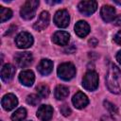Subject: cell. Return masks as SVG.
Wrapping results in <instances>:
<instances>
[{"instance_id": "30bf717a", "label": "cell", "mask_w": 121, "mask_h": 121, "mask_svg": "<svg viewBox=\"0 0 121 121\" xmlns=\"http://www.w3.org/2000/svg\"><path fill=\"white\" fill-rule=\"evenodd\" d=\"M53 116V108L49 105H42L37 111V117L41 121H49Z\"/></svg>"}, {"instance_id": "484cf974", "label": "cell", "mask_w": 121, "mask_h": 121, "mask_svg": "<svg viewBox=\"0 0 121 121\" xmlns=\"http://www.w3.org/2000/svg\"><path fill=\"white\" fill-rule=\"evenodd\" d=\"M114 42H115L117 44L121 45V30H120L119 32H117V34L114 36Z\"/></svg>"}, {"instance_id": "7c38bea8", "label": "cell", "mask_w": 121, "mask_h": 121, "mask_svg": "<svg viewBox=\"0 0 121 121\" xmlns=\"http://www.w3.org/2000/svg\"><path fill=\"white\" fill-rule=\"evenodd\" d=\"M72 102H73L74 106L77 109H83L88 105L89 99H88V97H87V95L85 94H83L82 92H78L73 96Z\"/></svg>"}, {"instance_id": "4316f807", "label": "cell", "mask_w": 121, "mask_h": 121, "mask_svg": "<svg viewBox=\"0 0 121 121\" xmlns=\"http://www.w3.org/2000/svg\"><path fill=\"white\" fill-rule=\"evenodd\" d=\"M89 44H90V46H93V47H95V46H96L97 45V43H98V41L95 39V38H91L90 40H89Z\"/></svg>"}, {"instance_id": "f546056e", "label": "cell", "mask_w": 121, "mask_h": 121, "mask_svg": "<svg viewBox=\"0 0 121 121\" xmlns=\"http://www.w3.org/2000/svg\"><path fill=\"white\" fill-rule=\"evenodd\" d=\"M101 121H115V119L110 115H103L101 117Z\"/></svg>"}, {"instance_id": "e0dca14e", "label": "cell", "mask_w": 121, "mask_h": 121, "mask_svg": "<svg viewBox=\"0 0 121 121\" xmlns=\"http://www.w3.org/2000/svg\"><path fill=\"white\" fill-rule=\"evenodd\" d=\"M15 67L10 64V63H7L2 67L1 70V78L3 79V81L8 82L10 79H12L14 74H15Z\"/></svg>"}, {"instance_id": "7a4b0ae2", "label": "cell", "mask_w": 121, "mask_h": 121, "mask_svg": "<svg viewBox=\"0 0 121 121\" xmlns=\"http://www.w3.org/2000/svg\"><path fill=\"white\" fill-rule=\"evenodd\" d=\"M39 6V1L37 0H27L21 8L20 14L26 20H30L35 16L37 8Z\"/></svg>"}, {"instance_id": "d6986e66", "label": "cell", "mask_w": 121, "mask_h": 121, "mask_svg": "<svg viewBox=\"0 0 121 121\" xmlns=\"http://www.w3.org/2000/svg\"><path fill=\"white\" fill-rule=\"evenodd\" d=\"M54 95H55V97L57 99H59V100L64 99L69 95V89L66 86H64V85H58L55 88Z\"/></svg>"}, {"instance_id": "ba28073f", "label": "cell", "mask_w": 121, "mask_h": 121, "mask_svg": "<svg viewBox=\"0 0 121 121\" xmlns=\"http://www.w3.org/2000/svg\"><path fill=\"white\" fill-rule=\"evenodd\" d=\"M14 59H15L16 64L19 67L25 68L32 62L33 57H32V54L30 52H18L15 55Z\"/></svg>"}, {"instance_id": "2e32d148", "label": "cell", "mask_w": 121, "mask_h": 121, "mask_svg": "<svg viewBox=\"0 0 121 121\" xmlns=\"http://www.w3.org/2000/svg\"><path fill=\"white\" fill-rule=\"evenodd\" d=\"M53 62L48 59H43L37 66V70L43 76H47L52 72Z\"/></svg>"}, {"instance_id": "3957f363", "label": "cell", "mask_w": 121, "mask_h": 121, "mask_svg": "<svg viewBox=\"0 0 121 121\" xmlns=\"http://www.w3.org/2000/svg\"><path fill=\"white\" fill-rule=\"evenodd\" d=\"M58 76L63 80H70L76 76V68L71 62H63L59 65L57 70Z\"/></svg>"}, {"instance_id": "5bb4252c", "label": "cell", "mask_w": 121, "mask_h": 121, "mask_svg": "<svg viewBox=\"0 0 121 121\" xmlns=\"http://www.w3.org/2000/svg\"><path fill=\"white\" fill-rule=\"evenodd\" d=\"M100 15H101L104 22H106V23L112 22V21H113V19L115 17V9L112 6L104 5L101 8Z\"/></svg>"}, {"instance_id": "836d02e7", "label": "cell", "mask_w": 121, "mask_h": 121, "mask_svg": "<svg viewBox=\"0 0 121 121\" xmlns=\"http://www.w3.org/2000/svg\"><path fill=\"white\" fill-rule=\"evenodd\" d=\"M114 3L118 4V5H121V1H117V0H114Z\"/></svg>"}, {"instance_id": "cb8c5ba5", "label": "cell", "mask_w": 121, "mask_h": 121, "mask_svg": "<svg viewBox=\"0 0 121 121\" xmlns=\"http://www.w3.org/2000/svg\"><path fill=\"white\" fill-rule=\"evenodd\" d=\"M104 106L105 108L111 112V113H118V109L115 105H113L112 103H111L110 101H104Z\"/></svg>"}, {"instance_id": "9c48e42d", "label": "cell", "mask_w": 121, "mask_h": 121, "mask_svg": "<svg viewBox=\"0 0 121 121\" xmlns=\"http://www.w3.org/2000/svg\"><path fill=\"white\" fill-rule=\"evenodd\" d=\"M1 104H2V107L6 111H11L17 106L18 100L13 94H7L3 96L1 100Z\"/></svg>"}, {"instance_id": "52a82bcc", "label": "cell", "mask_w": 121, "mask_h": 121, "mask_svg": "<svg viewBox=\"0 0 121 121\" xmlns=\"http://www.w3.org/2000/svg\"><path fill=\"white\" fill-rule=\"evenodd\" d=\"M78 8V10L82 14L89 16L96 10L97 3H96V1H93V0H91V1H81V2H79Z\"/></svg>"}, {"instance_id": "4fadbf2b", "label": "cell", "mask_w": 121, "mask_h": 121, "mask_svg": "<svg viewBox=\"0 0 121 121\" xmlns=\"http://www.w3.org/2000/svg\"><path fill=\"white\" fill-rule=\"evenodd\" d=\"M19 80H20V82L23 85L27 86V87H30L34 83V80H35L34 73L31 70H25V71H23V72L20 73V75H19Z\"/></svg>"}, {"instance_id": "f1b7e54d", "label": "cell", "mask_w": 121, "mask_h": 121, "mask_svg": "<svg viewBox=\"0 0 121 121\" xmlns=\"http://www.w3.org/2000/svg\"><path fill=\"white\" fill-rule=\"evenodd\" d=\"M75 51H76V46H75L74 44L69 45V46L65 49V52H66V53H70V54H71V53H74Z\"/></svg>"}, {"instance_id": "ac0fdd59", "label": "cell", "mask_w": 121, "mask_h": 121, "mask_svg": "<svg viewBox=\"0 0 121 121\" xmlns=\"http://www.w3.org/2000/svg\"><path fill=\"white\" fill-rule=\"evenodd\" d=\"M75 32L80 38L86 37L90 32V26L85 21H78L75 25Z\"/></svg>"}, {"instance_id": "8fae6325", "label": "cell", "mask_w": 121, "mask_h": 121, "mask_svg": "<svg viewBox=\"0 0 121 121\" xmlns=\"http://www.w3.org/2000/svg\"><path fill=\"white\" fill-rule=\"evenodd\" d=\"M49 21H50V15H49V13L47 11H43L40 14L37 22L34 24L33 27L37 31H42V30H43L48 26Z\"/></svg>"}, {"instance_id": "9a60e30c", "label": "cell", "mask_w": 121, "mask_h": 121, "mask_svg": "<svg viewBox=\"0 0 121 121\" xmlns=\"http://www.w3.org/2000/svg\"><path fill=\"white\" fill-rule=\"evenodd\" d=\"M69 39L70 35L66 31H57L52 37L53 43L58 45H67L69 43Z\"/></svg>"}, {"instance_id": "277c9868", "label": "cell", "mask_w": 121, "mask_h": 121, "mask_svg": "<svg viewBox=\"0 0 121 121\" xmlns=\"http://www.w3.org/2000/svg\"><path fill=\"white\" fill-rule=\"evenodd\" d=\"M82 86L88 91H95L98 87V75L95 71H89L82 79Z\"/></svg>"}, {"instance_id": "603a6c76", "label": "cell", "mask_w": 121, "mask_h": 121, "mask_svg": "<svg viewBox=\"0 0 121 121\" xmlns=\"http://www.w3.org/2000/svg\"><path fill=\"white\" fill-rule=\"evenodd\" d=\"M40 100H41L40 95H35V94L29 95H27V97H26V102H27V104H29V105H31V106H36V105H38L39 102H40Z\"/></svg>"}, {"instance_id": "5b68a950", "label": "cell", "mask_w": 121, "mask_h": 121, "mask_svg": "<svg viewBox=\"0 0 121 121\" xmlns=\"http://www.w3.org/2000/svg\"><path fill=\"white\" fill-rule=\"evenodd\" d=\"M15 43L19 48L26 49L33 44V37L30 33L23 31L20 32L15 38Z\"/></svg>"}, {"instance_id": "6da1fadb", "label": "cell", "mask_w": 121, "mask_h": 121, "mask_svg": "<svg viewBox=\"0 0 121 121\" xmlns=\"http://www.w3.org/2000/svg\"><path fill=\"white\" fill-rule=\"evenodd\" d=\"M106 84L110 92L121 94V70L115 64H112L108 70Z\"/></svg>"}, {"instance_id": "1f68e13d", "label": "cell", "mask_w": 121, "mask_h": 121, "mask_svg": "<svg viewBox=\"0 0 121 121\" xmlns=\"http://www.w3.org/2000/svg\"><path fill=\"white\" fill-rule=\"evenodd\" d=\"M15 28H16V26H10V28L9 29V31H7L5 35H9V34H10V33L13 31V29H15Z\"/></svg>"}, {"instance_id": "ffe728a7", "label": "cell", "mask_w": 121, "mask_h": 121, "mask_svg": "<svg viewBox=\"0 0 121 121\" xmlns=\"http://www.w3.org/2000/svg\"><path fill=\"white\" fill-rule=\"evenodd\" d=\"M26 117V110L25 108H19L12 113L11 120L12 121H22Z\"/></svg>"}, {"instance_id": "44dd1931", "label": "cell", "mask_w": 121, "mask_h": 121, "mask_svg": "<svg viewBox=\"0 0 121 121\" xmlns=\"http://www.w3.org/2000/svg\"><path fill=\"white\" fill-rule=\"evenodd\" d=\"M12 16V11L11 9L4 7H0V21L1 23H4L5 21L10 19Z\"/></svg>"}, {"instance_id": "7402d4cb", "label": "cell", "mask_w": 121, "mask_h": 121, "mask_svg": "<svg viewBox=\"0 0 121 121\" xmlns=\"http://www.w3.org/2000/svg\"><path fill=\"white\" fill-rule=\"evenodd\" d=\"M36 90H37V93L39 94V95L41 97H47L49 95V93H50V90H49V87L43 83H41L39 84L37 87H36Z\"/></svg>"}, {"instance_id": "4dcf8cb0", "label": "cell", "mask_w": 121, "mask_h": 121, "mask_svg": "<svg viewBox=\"0 0 121 121\" xmlns=\"http://www.w3.org/2000/svg\"><path fill=\"white\" fill-rule=\"evenodd\" d=\"M116 60H117L118 62L121 64V50L117 52V54H116Z\"/></svg>"}, {"instance_id": "8992f818", "label": "cell", "mask_w": 121, "mask_h": 121, "mask_svg": "<svg viewBox=\"0 0 121 121\" xmlns=\"http://www.w3.org/2000/svg\"><path fill=\"white\" fill-rule=\"evenodd\" d=\"M70 22V16L66 9H60L55 13L54 16V23L57 26L60 28L67 27Z\"/></svg>"}, {"instance_id": "d4e9b609", "label": "cell", "mask_w": 121, "mask_h": 121, "mask_svg": "<svg viewBox=\"0 0 121 121\" xmlns=\"http://www.w3.org/2000/svg\"><path fill=\"white\" fill-rule=\"evenodd\" d=\"M60 112H61L64 116H68V115L71 114V109H70V108L68 107V105H66V104L61 105L60 108Z\"/></svg>"}, {"instance_id": "83f0119b", "label": "cell", "mask_w": 121, "mask_h": 121, "mask_svg": "<svg viewBox=\"0 0 121 121\" xmlns=\"http://www.w3.org/2000/svg\"><path fill=\"white\" fill-rule=\"evenodd\" d=\"M112 22H113V24H114L115 26H121V15L115 16Z\"/></svg>"}, {"instance_id": "d6a6232c", "label": "cell", "mask_w": 121, "mask_h": 121, "mask_svg": "<svg viewBox=\"0 0 121 121\" xmlns=\"http://www.w3.org/2000/svg\"><path fill=\"white\" fill-rule=\"evenodd\" d=\"M46 3H48V4H51V5H54V4H58V3H60V1H53V2H51V1H46Z\"/></svg>"}]
</instances>
